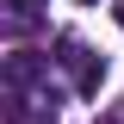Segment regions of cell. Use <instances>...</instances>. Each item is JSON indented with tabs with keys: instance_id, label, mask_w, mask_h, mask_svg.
I'll return each instance as SVG.
<instances>
[{
	"instance_id": "5b68a950",
	"label": "cell",
	"mask_w": 124,
	"mask_h": 124,
	"mask_svg": "<svg viewBox=\"0 0 124 124\" xmlns=\"http://www.w3.org/2000/svg\"><path fill=\"white\" fill-rule=\"evenodd\" d=\"M118 25H124V0H118Z\"/></svg>"
},
{
	"instance_id": "277c9868",
	"label": "cell",
	"mask_w": 124,
	"mask_h": 124,
	"mask_svg": "<svg viewBox=\"0 0 124 124\" xmlns=\"http://www.w3.org/2000/svg\"><path fill=\"white\" fill-rule=\"evenodd\" d=\"M112 124H124V99H118V106H112Z\"/></svg>"
},
{
	"instance_id": "8992f818",
	"label": "cell",
	"mask_w": 124,
	"mask_h": 124,
	"mask_svg": "<svg viewBox=\"0 0 124 124\" xmlns=\"http://www.w3.org/2000/svg\"><path fill=\"white\" fill-rule=\"evenodd\" d=\"M81 6H93V0H81Z\"/></svg>"
},
{
	"instance_id": "7a4b0ae2",
	"label": "cell",
	"mask_w": 124,
	"mask_h": 124,
	"mask_svg": "<svg viewBox=\"0 0 124 124\" xmlns=\"http://www.w3.org/2000/svg\"><path fill=\"white\" fill-rule=\"evenodd\" d=\"M50 62L62 68L68 93H81V99H87V93H99V81H106V56H99V50H87L75 31H68V37H56V56H50Z\"/></svg>"
},
{
	"instance_id": "6da1fadb",
	"label": "cell",
	"mask_w": 124,
	"mask_h": 124,
	"mask_svg": "<svg viewBox=\"0 0 124 124\" xmlns=\"http://www.w3.org/2000/svg\"><path fill=\"white\" fill-rule=\"evenodd\" d=\"M62 112V87H56V62L13 50L6 56V118L13 124H56Z\"/></svg>"
},
{
	"instance_id": "3957f363",
	"label": "cell",
	"mask_w": 124,
	"mask_h": 124,
	"mask_svg": "<svg viewBox=\"0 0 124 124\" xmlns=\"http://www.w3.org/2000/svg\"><path fill=\"white\" fill-rule=\"evenodd\" d=\"M44 6H50V0H13V13H19V19H37Z\"/></svg>"
}]
</instances>
